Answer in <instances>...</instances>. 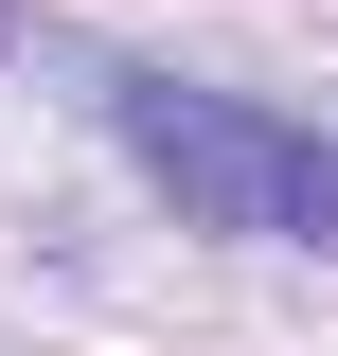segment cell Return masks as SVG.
I'll return each mask as SVG.
<instances>
[{"mask_svg":"<svg viewBox=\"0 0 338 356\" xmlns=\"http://www.w3.org/2000/svg\"><path fill=\"white\" fill-rule=\"evenodd\" d=\"M89 107H107V143H125L196 232L338 250V125H303L267 89H214V72H89Z\"/></svg>","mask_w":338,"mask_h":356,"instance_id":"obj_1","label":"cell"},{"mask_svg":"<svg viewBox=\"0 0 338 356\" xmlns=\"http://www.w3.org/2000/svg\"><path fill=\"white\" fill-rule=\"evenodd\" d=\"M0 54H18V0H0Z\"/></svg>","mask_w":338,"mask_h":356,"instance_id":"obj_2","label":"cell"}]
</instances>
